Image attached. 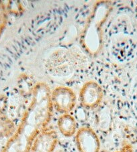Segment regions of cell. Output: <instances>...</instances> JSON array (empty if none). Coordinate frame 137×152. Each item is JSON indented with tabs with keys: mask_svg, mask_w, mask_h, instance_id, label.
<instances>
[{
	"mask_svg": "<svg viewBox=\"0 0 137 152\" xmlns=\"http://www.w3.org/2000/svg\"><path fill=\"white\" fill-rule=\"evenodd\" d=\"M60 133L66 137H71L77 132V124L75 118L70 114H63L57 121Z\"/></svg>",
	"mask_w": 137,
	"mask_h": 152,
	"instance_id": "7",
	"label": "cell"
},
{
	"mask_svg": "<svg viewBox=\"0 0 137 152\" xmlns=\"http://www.w3.org/2000/svg\"><path fill=\"white\" fill-rule=\"evenodd\" d=\"M75 142L79 152H99L100 141L94 129L83 127L75 133Z\"/></svg>",
	"mask_w": 137,
	"mask_h": 152,
	"instance_id": "5",
	"label": "cell"
},
{
	"mask_svg": "<svg viewBox=\"0 0 137 152\" xmlns=\"http://www.w3.org/2000/svg\"><path fill=\"white\" fill-rule=\"evenodd\" d=\"M15 129L16 128L13 121L5 114L0 113V140L10 138L14 134Z\"/></svg>",
	"mask_w": 137,
	"mask_h": 152,
	"instance_id": "8",
	"label": "cell"
},
{
	"mask_svg": "<svg viewBox=\"0 0 137 152\" xmlns=\"http://www.w3.org/2000/svg\"><path fill=\"white\" fill-rule=\"evenodd\" d=\"M57 143V133L45 129L36 137L30 152H54Z\"/></svg>",
	"mask_w": 137,
	"mask_h": 152,
	"instance_id": "6",
	"label": "cell"
},
{
	"mask_svg": "<svg viewBox=\"0 0 137 152\" xmlns=\"http://www.w3.org/2000/svg\"><path fill=\"white\" fill-rule=\"evenodd\" d=\"M110 14L106 2L97 4L81 37L82 46L88 53L96 55L99 52L102 42V26Z\"/></svg>",
	"mask_w": 137,
	"mask_h": 152,
	"instance_id": "2",
	"label": "cell"
},
{
	"mask_svg": "<svg viewBox=\"0 0 137 152\" xmlns=\"http://www.w3.org/2000/svg\"><path fill=\"white\" fill-rule=\"evenodd\" d=\"M51 89L44 83L34 86L32 100L19 125L1 152H30L36 137L46 129L51 119Z\"/></svg>",
	"mask_w": 137,
	"mask_h": 152,
	"instance_id": "1",
	"label": "cell"
},
{
	"mask_svg": "<svg viewBox=\"0 0 137 152\" xmlns=\"http://www.w3.org/2000/svg\"><path fill=\"white\" fill-rule=\"evenodd\" d=\"M52 107L58 112L67 114L75 108L77 96L71 88L67 86H58L51 93Z\"/></svg>",
	"mask_w": 137,
	"mask_h": 152,
	"instance_id": "3",
	"label": "cell"
},
{
	"mask_svg": "<svg viewBox=\"0 0 137 152\" xmlns=\"http://www.w3.org/2000/svg\"><path fill=\"white\" fill-rule=\"evenodd\" d=\"M102 88L96 81L91 80L85 83L81 88L80 100L81 105L88 109L97 107L102 101Z\"/></svg>",
	"mask_w": 137,
	"mask_h": 152,
	"instance_id": "4",
	"label": "cell"
},
{
	"mask_svg": "<svg viewBox=\"0 0 137 152\" xmlns=\"http://www.w3.org/2000/svg\"><path fill=\"white\" fill-rule=\"evenodd\" d=\"M7 22V11L6 5L0 1V36L4 32Z\"/></svg>",
	"mask_w": 137,
	"mask_h": 152,
	"instance_id": "9",
	"label": "cell"
},
{
	"mask_svg": "<svg viewBox=\"0 0 137 152\" xmlns=\"http://www.w3.org/2000/svg\"><path fill=\"white\" fill-rule=\"evenodd\" d=\"M57 152H61V151H57Z\"/></svg>",
	"mask_w": 137,
	"mask_h": 152,
	"instance_id": "10",
	"label": "cell"
}]
</instances>
